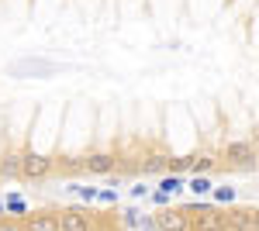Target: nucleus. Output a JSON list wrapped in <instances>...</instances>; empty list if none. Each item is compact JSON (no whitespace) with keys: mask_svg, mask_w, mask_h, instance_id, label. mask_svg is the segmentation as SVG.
Masks as SVG:
<instances>
[{"mask_svg":"<svg viewBox=\"0 0 259 231\" xmlns=\"http://www.w3.org/2000/svg\"><path fill=\"white\" fill-rule=\"evenodd\" d=\"M169 197H173V193H166V190H152L149 193V200H152L156 207H169Z\"/></svg>","mask_w":259,"mask_h":231,"instance_id":"obj_18","label":"nucleus"},{"mask_svg":"<svg viewBox=\"0 0 259 231\" xmlns=\"http://www.w3.org/2000/svg\"><path fill=\"white\" fill-rule=\"evenodd\" d=\"M187 187V179L180 173H166V176H159V183H156V190H166V193H177V190H183Z\"/></svg>","mask_w":259,"mask_h":231,"instance_id":"obj_11","label":"nucleus"},{"mask_svg":"<svg viewBox=\"0 0 259 231\" xmlns=\"http://www.w3.org/2000/svg\"><path fill=\"white\" fill-rule=\"evenodd\" d=\"M21 231H59V214H49V211L24 214L21 217Z\"/></svg>","mask_w":259,"mask_h":231,"instance_id":"obj_6","label":"nucleus"},{"mask_svg":"<svg viewBox=\"0 0 259 231\" xmlns=\"http://www.w3.org/2000/svg\"><path fill=\"white\" fill-rule=\"evenodd\" d=\"M97 204H107V207H114V204H118V190H111V187H104V190L97 193Z\"/></svg>","mask_w":259,"mask_h":231,"instance_id":"obj_17","label":"nucleus"},{"mask_svg":"<svg viewBox=\"0 0 259 231\" xmlns=\"http://www.w3.org/2000/svg\"><path fill=\"white\" fill-rule=\"evenodd\" d=\"M211 200H214V204H235V200H239V190H235V187H214V190H211Z\"/></svg>","mask_w":259,"mask_h":231,"instance_id":"obj_13","label":"nucleus"},{"mask_svg":"<svg viewBox=\"0 0 259 231\" xmlns=\"http://www.w3.org/2000/svg\"><path fill=\"white\" fill-rule=\"evenodd\" d=\"M218 162L211 159V155H194V162H190V169H194V176H207L211 169H214Z\"/></svg>","mask_w":259,"mask_h":231,"instance_id":"obj_14","label":"nucleus"},{"mask_svg":"<svg viewBox=\"0 0 259 231\" xmlns=\"http://www.w3.org/2000/svg\"><path fill=\"white\" fill-rule=\"evenodd\" d=\"M4 211H7V214H18V217H24V214H28V204L21 200L18 193H11V197H4Z\"/></svg>","mask_w":259,"mask_h":231,"instance_id":"obj_15","label":"nucleus"},{"mask_svg":"<svg viewBox=\"0 0 259 231\" xmlns=\"http://www.w3.org/2000/svg\"><path fill=\"white\" fill-rule=\"evenodd\" d=\"M114 166H118L114 152H90V155H83V173H87V176H107V173H114Z\"/></svg>","mask_w":259,"mask_h":231,"instance_id":"obj_5","label":"nucleus"},{"mask_svg":"<svg viewBox=\"0 0 259 231\" xmlns=\"http://www.w3.org/2000/svg\"><path fill=\"white\" fill-rule=\"evenodd\" d=\"M252 231H259V211H252Z\"/></svg>","mask_w":259,"mask_h":231,"instance_id":"obj_20","label":"nucleus"},{"mask_svg":"<svg viewBox=\"0 0 259 231\" xmlns=\"http://www.w3.org/2000/svg\"><path fill=\"white\" fill-rule=\"evenodd\" d=\"M59 231H94V224H90V217L83 211H59Z\"/></svg>","mask_w":259,"mask_h":231,"instance_id":"obj_8","label":"nucleus"},{"mask_svg":"<svg viewBox=\"0 0 259 231\" xmlns=\"http://www.w3.org/2000/svg\"><path fill=\"white\" fill-rule=\"evenodd\" d=\"M0 231H18V228H14V224H7V221H4V224H0Z\"/></svg>","mask_w":259,"mask_h":231,"instance_id":"obj_21","label":"nucleus"},{"mask_svg":"<svg viewBox=\"0 0 259 231\" xmlns=\"http://www.w3.org/2000/svg\"><path fill=\"white\" fill-rule=\"evenodd\" d=\"M59 159L41 152H21V179H45V176L56 173Z\"/></svg>","mask_w":259,"mask_h":231,"instance_id":"obj_3","label":"nucleus"},{"mask_svg":"<svg viewBox=\"0 0 259 231\" xmlns=\"http://www.w3.org/2000/svg\"><path fill=\"white\" fill-rule=\"evenodd\" d=\"M69 193H76V197H80L83 204H94V200H97V187H76V183H73V187H69Z\"/></svg>","mask_w":259,"mask_h":231,"instance_id":"obj_16","label":"nucleus"},{"mask_svg":"<svg viewBox=\"0 0 259 231\" xmlns=\"http://www.w3.org/2000/svg\"><path fill=\"white\" fill-rule=\"evenodd\" d=\"M0 176H21V155L18 152H7L0 159Z\"/></svg>","mask_w":259,"mask_h":231,"instance_id":"obj_12","label":"nucleus"},{"mask_svg":"<svg viewBox=\"0 0 259 231\" xmlns=\"http://www.w3.org/2000/svg\"><path fill=\"white\" fill-rule=\"evenodd\" d=\"M190 214H194V231H225V217L214 214L211 207H200Z\"/></svg>","mask_w":259,"mask_h":231,"instance_id":"obj_7","label":"nucleus"},{"mask_svg":"<svg viewBox=\"0 0 259 231\" xmlns=\"http://www.w3.org/2000/svg\"><path fill=\"white\" fill-rule=\"evenodd\" d=\"M256 152H259V145H256Z\"/></svg>","mask_w":259,"mask_h":231,"instance_id":"obj_22","label":"nucleus"},{"mask_svg":"<svg viewBox=\"0 0 259 231\" xmlns=\"http://www.w3.org/2000/svg\"><path fill=\"white\" fill-rule=\"evenodd\" d=\"M7 73L14 79H49L56 76V73H62L59 62H49V59H18V62H11L7 66Z\"/></svg>","mask_w":259,"mask_h":231,"instance_id":"obj_1","label":"nucleus"},{"mask_svg":"<svg viewBox=\"0 0 259 231\" xmlns=\"http://www.w3.org/2000/svg\"><path fill=\"white\" fill-rule=\"evenodd\" d=\"M132 197H135V200H142V197H149V187H142V183H139V187H132Z\"/></svg>","mask_w":259,"mask_h":231,"instance_id":"obj_19","label":"nucleus"},{"mask_svg":"<svg viewBox=\"0 0 259 231\" xmlns=\"http://www.w3.org/2000/svg\"><path fill=\"white\" fill-rule=\"evenodd\" d=\"M156 231H194V214L187 207H159Z\"/></svg>","mask_w":259,"mask_h":231,"instance_id":"obj_4","label":"nucleus"},{"mask_svg":"<svg viewBox=\"0 0 259 231\" xmlns=\"http://www.w3.org/2000/svg\"><path fill=\"white\" fill-rule=\"evenodd\" d=\"M187 190L194 193V197H211L214 183H211L207 176H190V179H187Z\"/></svg>","mask_w":259,"mask_h":231,"instance_id":"obj_10","label":"nucleus"},{"mask_svg":"<svg viewBox=\"0 0 259 231\" xmlns=\"http://www.w3.org/2000/svg\"><path fill=\"white\" fill-rule=\"evenodd\" d=\"M225 166H232V169H256V166H259L256 145L245 142V138L228 142V145H225Z\"/></svg>","mask_w":259,"mask_h":231,"instance_id":"obj_2","label":"nucleus"},{"mask_svg":"<svg viewBox=\"0 0 259 231\" xmlns=\"http://www.w3.org/2000/svg\"><path fill=\"white\" fill-rule=\"evenodd\" d=\"M225 217V231H252V211H242V207H228L221 214Z\"/></svg>","mask_w":259,"mask_h":231,"instance_id":"obj_9","label":"nucleus"}]
</instances>
